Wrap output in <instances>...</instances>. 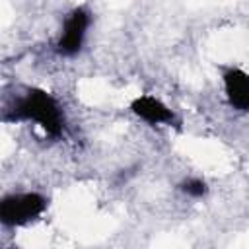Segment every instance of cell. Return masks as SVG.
I'll use <instances>...</instances> for the list:
<instances>
[{
    "label": "cell",
    "instance_id": "cell-1",
    "mask_svg": "<svg viewBox=\"0 0 249 249\" xmlns=\"http://www.w3.org/2000/svg\"><path fill=\"white\" fill-rule=\"evenodd\" d=\"M4 121L35 123L51 138H60L66 128L62 105L53 93L41 88H29L23 95L16 97V101L6 109Z\"/></svg>",
    "mask_w": 249,
    "mask_h": 249
},
{
    "label": "cell",
    "instance_id": "cell-4",
    "mask_svg": "<svg viewBox=\"0 0 249 249\" xmlns=\"http://www.w3.org/2000/svg\"><path fill=\"white\" fill-rule=\"evenodd\" d=\"M130 111L144 123H148L150 126H177L179 119L175 115L173 109H169L161 99L154 97V95H138L130 101Z\"/></svg>",
    "mask_w": 249,
    "mask_h": 249
},
{
    "label": "cell",
    "instance_id": "cell-2",
    "mask_svg": "<svg viewBox=\"0 0 249 249\" xmlns=\"http://www.w3.org/2000/svg\"><path fill=\"white\" fill-rule=\"evenodd\" d=\"M49 198L41 193H10L0 200V222L6 228H21L43 216Z\"/></svg>",
    "mask_w": 249,
    "mask_h": 249
},
{
    "label": "cell",
    "instance_id": "cell-5",
    "mask_svg": "<svg viewBox=\"0 0 249 249\" xmlns=\"http://www.w3.org/2000/svg\"><path fill=\"white\" fill-rule=\"evenodd\" d=\"M228 105L235 111H249V74L241 68H226L222 74Z\"/></svg>",
    "mask_w": 249,
    "mask_h": 249
},
{
    "label": "cell",
    "instance_id": "cell-6",
    "mask_svg": "<svg viewBox=\"0 0 249 249\" xmlns=\"http://www.w3.org/2000/svg\"><path fill=\"white\" fill-rule=\"evenodd\" d=\"M179 191L191 198H202L208 193V185L200 177H187L179 183Z\"/></svg>",
    "mask_w": 249,
    "mask_h": 249
},
{
    "label": "cell",
    "instance_id": "cell-3",
    "mask_svg": "<svg viewBox=\"0 0 249 249\" xmlns=\"http://www.w3.org/2000/svg\"><path fill=\"white\" fill-rule=\"evenodd\" d=\"M89 25H91V14L86 6H78L70 10L64 18L54 51L60 56H76L86 43Z\"/></svg>",
    "mask_w": 249,
    "mask_h": 249
}]
</instances>
